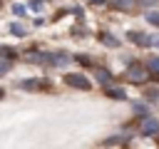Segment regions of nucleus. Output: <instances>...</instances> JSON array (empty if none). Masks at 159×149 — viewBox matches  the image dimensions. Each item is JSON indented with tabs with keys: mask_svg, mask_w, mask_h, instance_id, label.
<instances>
[{
	"mask_svg": "<svg viewBox=\"0 0 159 149\" xmlns=\"http://www.w3.org/2000/svg\"><path fill=\"white\" fill-rule=\"evenodd\" d=\"M147 77H152L149 70H147V65L129 62V67H127V79H129V82H144Z\"/></svg>",
	"mask_w": 159,
	"mask_h": 149,
	"instance_id": "obj_1",
	"label": "nucleus"
},
{
	"mask_svg": "<svg viewBox=\"0 0 159 149\" xmlns=\"http://www.w3.org/2000/svg\"><path fill=\"white\" fill-rule=\"evenodd\" d=\"M65 84H67V87H75V89H89V87H92V82H89L84 74H77V72L65 74Z\"/></svg>",
	"mask_w": 159,
	"mask_h": 149,
	"instance_id": "obj_2",
	"label": "nucleus"
},
{
	"mask_svg": "<svg viewBox=\"0 0 159 149\" xmlns=\"http://www.w3.org/2000/svg\"><path fill=\"white\" fill-rule=\"evenodd\" d=\"M127 37H129L134 45H139V47H154V35H144V32H137V30H132Z\"/></svg>",
	"mask_w": 159,
	"mask_h": 149,
	"instance_id": "obj_3",
	"label": "nucleus"
},
{
	"mask_svg": "<svg viewBox=\"0 0 159 149\" xmlns=\"http://www.w3.org/2000/svg\"><path fill=\"white\" fill-rule=\"evenodd\" d=\"M139 132L144 134V137H149V134H157L159 132V122L154 119V117H142V122H139Z\"/></svg>",
	"mask_w": 159,
	"mask_h": 149,
	"instance_id": "obj_4",
	"label": "nucleus"
},
{
	"mask_svg": "<svg viewBox=\"0 0 159 149\" xmlns=\"http://www.w3.org/2000/svg\"><path fill=\"white\" fill-rule=\"evenodd\" d=\"M70 60H72V57L65 55V52H50V55H47V65H52V67H65Z\"/></svg>",
	"mask_w": 159,
	"mask_h": 149,
	"instance_id": "obj_5",
	"label": "nucleus"
},
{
	"mask_svg": "<svg viewBox=\"0 0 159 149\" xmlns=\"http://www.w3.org/2000/svg\"><path fill=\"white\" fill-rule=\"evenodd\" d=\"M94 74H97V79H99L104 87H109V82H112V72H107L104 67H97V70H94Z\"/></svg>",
	"mask_w": 159,
	"mask_h": 149,
	"instance_id": "obj_6",
	"label": "nucleus"
},
{
	"mask_svg": "<svg viewBox=\"0 0 159 149\" xmlns=\"http://www.w3.org/2000/svg\"><path fill=\"white\" fill-rule=\"evenodd\" d=\"M104 92H107V97H112V99H127V94H124V89L122 87H104Z\"/></svg>",
	"mask_w": 159,
	"mask_h": 149,
	"instance_id": "obj_7",
	"label": "nucleus"
},
{
	"mask_svg": "<svg viewBox=\"0 0 159 149\" xmlns=\"http://www.w3.org/2000/svg\"><path fill=\"white\" fill-rule=\"evenodd\" d=\"M147 70H149V74H152L154 79H159V57H149Z\"/></svg>",
	"mask_w": 159,
	"mask_h": 149,
	"instance_id": "obj_8",
	"label": "nucleus"
},
{
	"mask_svg": "<svg viewBox=\"0 0 159 149\" xmlns=\"http://www.w3.org/2000/svg\"><path fill=\"white\" fill-rule=\"evenodd\" d=\"M27 62H35V65H47V55H42V52H27Z\"/></svg>",
	"mask_w": 159,
	"mask_h": 149,
	"instance_id": "obj_9",
	"label": "nucleus"
},
{
	"mask_svg": "<svg viewBox=\"0 0 159 149\" xmlns=\"http://www.w3.org/2000/svg\"><path fill=\"white\" fill-rule=\"evenodd\" d=\"M99 40H102L104 45H109V47H119V40H117L114 35H109V32H102V35H99Z\"/></svg>",
	"mask_w": 159,
	"mask_h": 149,
	"instance_id": "obj_10",
	"label": "nucleus"
},
{
	"mask_svg": "<svg viewBox=\"0 0 159 149\" xmlns=\"http://www.w3.org/2000/svg\"><path fill=\"white\" fill-rule=\"evenodd\" d=\"M109 5H112V7H117V10H129V7L134 5V0H112Z\"/></svg>",
	"mask_w": 159,
	"mask_h": 149,
	"instance_id": "obj_11",
	"label": "nucleus"
},
{
	"mask_svg": "<svg viewBox=\"0 0 159 149\" xmlns=\"http://www.w3.org/2000/svg\"><path fill=\"white\" fill-rule=\"evenodd\" d=\"M7 30H10L15 37H22V35H25V27H22V25H17V22H10V27H7Z\"/></svg>",
	"mask_w": 159,
	"mask_h": 149,
	"instance_id": "obj_12",
	"label": "nucleus"
},
{
	"mask_svg": "<svg viewBox=\"0 0 159 149\" xmlns=\"http://www.w3.org/2000/svg\"><path fill=\"white\" fill-rule=\"evenodd\" d=\"M0 55H2V57H5V60H10V62H12V60H15V57H17V52H15V50H12V47H0Z\"/></svg>",
	"mask_w": 159,
	"mask_h": 149,
	"instance_id": "obj_13",
	"label": "nucleus"
},
{
	"mask_svg": "<svg viewBox=\"0 0 159 149\" xmlns=\"http://www.w3.org/2000/svg\"><path fill=\"white\" fill-rule=\"evenodd\" d=\"M147 20H149V22H152L154 27H159V12H154V10H149V12H147Z\"/></svg>",
	"mask_w": 159,
	"mask_h": 149,
	"instance_id": "obj_14",
	"label": "nucleus"
},
{
	"mask_svg": "<svg viewBox=\"0 0 159 149\" xmlns=\"http://www.w3.org/2000/svg\"><path fill=\"white\" fill-rule=\"evenodd\" d=\"M132 109H134L137 114H142V117H147V107H144L142 102H134V104H132Z\"/></svg>",
	"mask_w": 159,
	"mask_h": 149,
	"instance_id": "obj_15",
	"label": "nucleus"
},
{
	"mask_svg": "<svg viewBox=\"0 0 159 149\" xmlns=\"http://www.w3.org/2000/svg\"><path fill=\"white\" fill-rule=\"evenodd\" d=\"M75 60H77V62H80V65H84V67H89V65H92V60H89V57H87V55H77V57H75Z\"/></svg>",
	"mask_w": 159,
	"mask_h": 149,
	"instance_id": "obj_16",
	"label": "nucleus"
},
{
	"mask_svg": "<svg viewBox=\"0 0 159 149\" xmlns=\"http://www.w3.org/2000/svg\"><path fill=\"white\" fill-rule=\"evenodd\" d=\"M7 70H10V60L0 57V74H2V72H7Z\"/></svg>",
	"mask_w": 159,
	"mask_h": 149,
	"instance_id": "obj_17",
	"label": "nucleus"
},
{
	"mask_svg": "<svg viewBox=\"0 0 159 149\" xmlns=\"http://www.w3.org/2000/svg\"><path fill=\"white\" fill-rule=\"evenodd\" d=\"M144 97H147V99H159V92H157V89H147Z\"/></svg>",
	"mask_w": 159,
	"mask_h": 149,
	"instance_id": "obj_18",
	"label": "nucleus"
},
{
	"mask_svg": "<svg viewBox=\"0 0 159 149\" xmlns=\"http://www.w3.org/2000/svg\"><path fill=\"white\" fill-rule=\"evenodd\" d=\"M12 12H15V15H25V7H22V5H12Z\"/></svg>",
	"mask_w": 159,
	"mask_h": 149,
	"instance_id": "obj_19",
	"label": "nucleus"
},
{
	"mask_svg": "<svg viewBox=\"0 0 159 149\" xmlns=\"http://www.w3.org/2000/svg\"><path fill=\"white\" fill-rule=\"evenodd\" d=\"M30 5H32V10H37V7H40V5H42V0H32V2H30Z\"/></svg>",
	"mask_w": 159,
	"mask_h": 149,
	"instance_id": "obj_20",
	"label": "nucleus"
},
{
	"mask_svg": "<svg viewBox=\"0 0 159 149\" xmlns=\"http://www.w3.org/2000/svg\"><path fill=\"white\" fill-rule=\"evenodd\" d=\"M154 47H159V35H154Z\"/></svg>",
	"mask_w": 159,
	"mask_h": 149,
	"instance_id": "obj_21",
	"label": "nucleus"
},
{
	"mask_svg": "<svg viewBox=\"0 0 159 149\" xmlns=\"http://www.w3.org/2000/svg\"><path fill=\"white\" fill-rule=\"evenodd\" d=\"M89 2H94V5H102V2H104V0H89Z\"/></svg>",
	"mask_w": 159,
	"mask_h": 149,
	"instance_id": "obj_22",
	"label": "nucleus"
},
{
	"mask_svg": "<svg viewBox=\"0 0 159 149\" xmlns=\"http://www.w3.org/2000/svg\"><path fill=\"white\" fill-rule=\"evenodd\" d=\"M2 94H5V92H2V87H0V99H2Z\"/></svg>",
	"mask_w": 159,
	"mask_h": 149,
	"instance_id": "obj_23",
	"label": "nucleus"
}]
</instances>
